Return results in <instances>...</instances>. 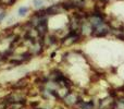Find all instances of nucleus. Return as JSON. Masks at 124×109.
<instances>
[{"mask_svg":"<svg viewBox=\"0 0 124 109\" xmlns=\"http://www.w3.org/2000/svg\"><path fill=\"white\" fill-rule=\"evenodd\" d=\"M82 98V93L81 92H76V91L73 88V90L69 91L61 99V104L66 107L68 109H75L78 104V101Z\"/></svg>","mask_w":124,"mask_h":109,"instance_id":"2","label":"nucleus"},{"mask_svg":"<svg viewBox=\"0 0 124 109\" xmlns=\"http://www.w3.org/2000/svg\"><path fill=\"white\" fill-rule=\"evenodd\" d=\"M44 4H45V0H33V7H34L36 10H41L44 8Z\"/></svg>","mask_w":124,"mask_h":109,"instance_id":"4","label":"nucleus"},{"mask_svg":"<svg viewBox=\"0 0 124 109\" xmlns=\"http://www.w3.org/2000/svg\"><path fill=\"white\" fill-rule=\"evenodd\" d=\"M32 109H51V108H49V107H43V106H38V107L32 108Z\"/></svg>","mask_w":124,"mask_h":109,"instance_id":"6","label":"nucleus"},{"mask_svg":"<svg viewBox=\"0 0 124 109\" xmlns=\"http://www.w3.org/2000/svg\"><path fill=\"white\" fill-rule=\"evenodd\" d=\"M28 11H30V8L28 7H25V6H22L19 8V10H17V15L21 17H26L28 13Z\"/></svg>","mask_w":124,"mask_h":109,"instance_id":"3","label":"nucleus"},{"mask_svg":"<svg viewBox=\"0 0 124 109\" xmlns=\"http://www.w3.org/2000/svg\"><path fill=\"white\" fill-rule=\"evenodd\" d=\"M83 41V37H82L81 33L77 32V31H69V33L63 36L60 39V48H64V49H68V48L74 47L75 45L79 44Z\"/></svg>","mask_w":124,"mask_h":109,"instance_id":"1","label":"nucleus"},{"mask_svg":"<svg viewBox=\"0 0 124 109\" xmlns=\"http://www.w3.org/2000/svg\"><path fill=\"white\" fill-rule=\"evenodd\" d=\"M7 17V12H6V10H4L3 8H1L0 7V22L1 21H3V19Z\"/></svg>","mask_w":124,"mask_h":109,"instance_id":"5","label":"nucleus"}]
</instances>
